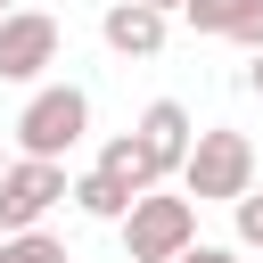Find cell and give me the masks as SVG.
Instances as JSON below:
<instances>
[{"mask_svg":"<svg viewBox=\"0 0 263 263\" xmlns=\"http://www.w3.org/2000/svg\"><path fill=\"white\" fill-rule=\"evenodd\" d=\"M181 197L189 205H230V197H247L255 189V140L247 132H230V123H205L197 140H189V156H181Z\"/></svg>","mask_w":263,"mask_h":263,"instance_id":"obj_2","label":"cell"},{"mask_svg":"<svg viewBox=\"0 0 263 263\" xmlns=\"http://www.w3.org/2000/svg\"><path fill=\"white\" fill-rule=\"evenodd\" d=\"M189 140H197V123H189V107H181V99H148V107H140V123H132V148H140V173H148V189H164V181L181 173Z\"/></svg>","mask_w":263,"mask_h":263,"instance_id":"obj_5","label":"cell"},{"mask_svg":"<svg viewBox=\"0 0 263 263\" xmlns=\"http://www.w3.org/2000/svg\"><path fill=\"white\" fill-rule=\"evenodd\" d=\"M164 33H173V16H148L140 0H107V16H99V41L115 58H156Z\"/></svg>","mask_w":263,"mask_h":263,"instance_id":"obj_7","label":"cell"},{"mask_svg":"<svg viewBox=\"0 0 263 263\" xmlns=\"http://www.w3.org/2000/svg\"><path fill=\"white\" fill-rule=\"evenodd\" d=\"M0 263H74V255L49 230H16V238H0Z\"/></svg>","mask_w":263,"mask_h":263,"instance_id":"obj_10","label":"cell"},{"mask_svg":"<svg viewBox=\"0 0 263 263\" xmlns=\"http://www.w3.org/2000/svg\"><path fill=\"white\" fill-rule=\"evenodd\" d=\"M8 8H16V0H0V16H8Z\"/></svg>","mask_w":263,"mask_h":263,"instance_id":"obj_15","label":"cell"},{"mask_svg":"<svg viewBox=\"0 0 263 263\" xmlns=\"http://www.w3.org/2000/svg\"><path fill=\"white\" fill-rule=\"evenodd\" d=\"M181 16L214 41H238L247 58L263 49V0H181Z\"/></svg>","mask_w":263,"mask_h":263,"instance_id":"obj_8","label":"cell"},{"mask_svg":"<svg viewBox=\"0 0 263 263\" xmlns=\"http://www.w3.org/2000/svg\"><path fill=\"white\" fill-rule=\"evenodd\" d=\"M0 173H8V156H0Z\"/></svg>","mask_w":263,"mask_h":263,"instance_id":"obj_16","label":"cell"},{"mask_svg":"<svg viewBox=\"0 0 263 263\" xmlns=\"http://www.w3.org/2000/svg\"><path fill=\"white\" fill-rule=\"evenodd\" d=\"M58 49H66L58 16H41V8H8L0 16V82H41L58 66Z\"/></svg>","mask_w":263,"mask_h":263,"instance_id":"obj_6","label":"cell"},{"mask_svg":"<svg viewBox=\"0 0 263 263\" xmlns=\"http://www.w3.org/2000/svg\"><path fill=\"white\" fill-rule=\"evenodd\" d=\"M230 230H238V247H255V255H263V189L230 197Z\"/></svg>","mask_w":263,"mask_h":263,"instance_id":"obj_11","label":"cell"},{"mask_svg":"<svg viewBox=\"0 0 263 263\" xmlns=\"http://www.w3.org/2000/svg\"><path fill=\"white\" fill-rule=\"evenodd\" d=\"M90 132V90L82 82H33V99L16 107V156L33 164H66Z\"/></svg>","mask_w":263,"mask_h":263,"instance_id":"obj_1","label":"cell"},{"mask_svg":"<svg viewBox=\"0 0 263 263\" xmlns=\"http://www.w3.org/2000/svg\"><path fill=\"white\" fill-rule=\"evenodd\" d=\"M140 8H148V16H181V0H140Z\"/></svg>","mask_w":263,"mask_h":263,"instance_id":"obj_13","label":"cell"},{"mask_svg":"<svg viewBox=\"0 0 263 263\" xmlns=\"http://www.w3.org/2000/svg\"><path fill=\"white\" fill-rule=\"evenodd\" d=\"M115 230H123V263H173L181 247H197V205L173 189H148V197H132V214Z\"/></svg>","mask_w":263,"mask_h":263,"instance_id":"obj_3","label":"cell"},{"mask_svg":"<svg viewBox=\"0 0 263 263\" xmlns=\"http://www.w3.org/2000/svg\"><path fill=\"white\" fill-rule=\"evenodd\" d=\"M49 205H66V164L8 156V173H0V238L41 230V222H49Z\"/></svg>","mask_w":263,"mask_h":263,"instance_id":"obj_4","label":"cell"},{"mask_svg":"<svg viewBox=\"0 0 263 263\" xmlns=\"http://www.w3.org/2000/svg\"><path fill=\"white\" fill-rule=\"evenodd\" d=\"M66 197H74V214H90V222H123V214H132V189L107 181L99 164H90V173H66Z\"/></svg>","mask_w":263,"mask_h":263,"instance_id":"obj_9","label":"cell"},{"mask_svg":"<svg viewBox=\"0 0 263 263\" xmlns=\"http://www.w3.org/2000/svg\"><path fill=\"white\" fill-rule=\"evenodd\" d=\"M173 263H238V247H214V238H197V247H181Z\"/></svg>","mask_w":263,"mask_h":263,"instance_id":"obj_12","label":"cell"},{"mask_svg":"<svg viewBox=\"0 0 263 263\" xmlns=\"http://www.w3.org/2000/svg\"><path fill=\"white\" fill-rule=\"evenodd\" d=\"M247 90H255V99H263V49H255V66H247Z\"/></svg>","mask_w":263,"mask_h":263,"instance_id":"obj_14","label":"cell"}]
</instances>
